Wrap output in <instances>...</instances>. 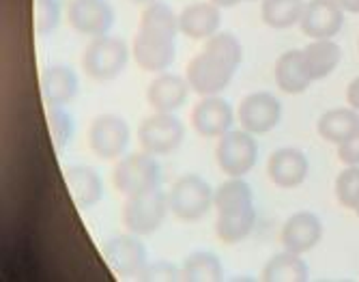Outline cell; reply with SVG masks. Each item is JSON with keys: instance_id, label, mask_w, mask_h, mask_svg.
I'll return each instance as SVG.
<instances>
[{"instance_id": "9", "label": "cell", "mask_w": 359, "mask_h": 282, "mask_svg": "<svg viewBox=\"0 0 359 282\" xmlns=\"http://www.w3.org/2000/svg\"><path fill=\"white\" fill-rule=\"evenodd\" d=\"M129 125L118 114L95 116L88 128V147L102 160H116L129 145Z\"/></svg>"}, {"instance_id": "31", "label": "cell", "mask_w": 359, "mask_h": 282, "mask_svg": "<svg viewBox=\"0 0 359 282\" xmlns=\"http://www.w3.org/2000/svg\"><path fill=\"white\" fill-rule=\"evenodd\" d=\"M336 196L344 209H353L359 205V166H346L336 177Z\"/></svg>"}, {"instance_id": "19", "label": "cell", "mask_w": 359, "mask_h": 282, "mask_svg": "<svg viewBox=\"0 0 359 282\" xmlns=\"http://www.w3.org/2000/svg\"><path fill=\"white\" fill-rule=\"evenodd\" d=\"M222 22L219 7L213 3H194L179 13V33L187 39H209L217 33Z\"/></svg>"}, {"instance_id": "8", "label": "cell", "mask_w": 359, "mask_h": 282, "mask_svg": "<svg viewBox=\"0 0 359 282\" xmlns=\"http://www.w3.org/2000/svg\"><path fill=\"white\" fill-rule=\"evenodd\" d=\"M215 158L228 177H245L258 160V142L245 130H231L219 138Z\"/></svg>"}, {"instance_id": "13", "label": "cell", "mask_w": 359, "mask_h": 282, "mask_svg": "<svg viewBox=\"0 0 359 282\" xmlns=\"http://www.w3.org/2000/svg\"><path fill=\"white\" fill-rule=\"evenodd\" d=\"M344 24V9L336 0H310L302 15V33L310 39H334Z\"/></svg>"}, {"instance_id": "16", "label": "cell", "mask_w": 359, "mask_h": 282, "mask_svg": "<svg viewBox=\"0 0 359 282\" xmlns=\"http://www.w3.org/2000/svg\"><path fill=\"white\" fill-rule=\"evenodd\" d=\"M104 255L118 276H140L147 267V248L134 233L112 237L104 248Z\"/></svg>"}, {"instance_id": "38", "label": "cell", "mask_w": 359, "mask_h": 282, "mask_svg": "<svg viewBox=\"0 0 359 282\" xmlns=\"http://www.w3.org/2000/svg\"><path fill=\"white\" fill-rule=\"evenodd\" d=\"M355 213H357V217H359V205L355 207Z\"/></svg>"}, {"instance_id": "18", "label": "cell", "mask_w": 359, "mask_h": 282, "mask_svg": "<svg viewBox=\"0 0 359 282\" xmlns=\"http://www.w3.org/2000/svg\"><path fill=\"white\" fill-rule=\"evenodd\" d=\"M189 84L185 78L175 74H159L147 88V102L155 112H177L185 106Z\"/></svg>"}, {"instance_id": "40", "label": "cell", "mask_w": 359, "mask_h": 282, "mask_svg": "<svg viewBox=\"0 0 359 282\" xmlns=\"http://www.w3.org/2000/svg\"><path fill=\"white\" fill-rule=\"evenodd\" d=\"M248 3H252V0H248Z\"/></svg>"}, {"instance_id": "15", "label": "cell", "mask_w": 359, "mask_h": 282, "mask_svg": "<svg viewBox=\"0 0 359 282\" xmlns=\"http://www.w3.org/2000/svg\"><path fill=\"white\" fill-rule=\"evenodd\" d=\"M310 173V162L306 153L295 147H282L269 155L267 175L280 190H292L306 181Z\"/></svg>"}, {"instance_id": "22", "label": "cell", "mask_w": 359, "mask_h": 282, "mask_svg": "<svg viewBox=\"0 0 359 282\" xmlns=\"http://www.w3.org/2000/svg\"><path fill=\"white\" fill-rule=\"evenodd\" d=\"M318 136L327 142L340 145L346 138H351L355 132H359V110L355 108H334L320 114L316 123Z\"/></svg>"}, {"instance_id": "27", "label": "cell", "mask_w": 359, "mask_h": 282, "mask_svg": "<svg viewBox=\"0 0 359 282\" xmlns=\"http://www.w3.org/2000/svg\"><path fill=\"white\" fill-rule=\"evenodd\" d=\"M250 205H254V194L250 183L243 181V177H231L228 181L219 183V187L213 194V207L217 209V213L237 211Z\"/></svg>"}, {"instance_id": "21", "label": "cell", "mask_w": 359, "mask_h": 282, "mask_svg": "<svg viewBox=\"0 0 359 282\" xmlns=\"http://www.w3.org/2000/svg\"><path fill=\"white\" fill-rule=\"evenodd\" d=\"M65 179H67V187L74 201L78 203V207L88 209L102 201L104 181H102V175L93 166H84V164L72 166L65 170Z\"/></svg>"}, {"instance_id": "32", "label": "cell", "mask_w": 359, "mask_h": 282, "mask_svg": "<svg viewBox=\"0 0 359 282\" xmlns=\"http://www.w3.org/2000/svg\"><path fill=\"white\" fill-rule=\"evenodd\" d=\"M60 24L58 0H35V30L46 37Z\"/></svg>"}, {"instance_id": "33", "label": "cell", "mask_w": 359, "mask_h": 282, "mask_svg": "<svg viewBox=\"0 0 359 282\" xmlns=\"http://www.w3.org/2000/svg\"><path fill=\"white\" fill-rule=\"evenodd\" d=\"M338 158L344 166H359V132L338 145Z\"/></svg>"}, {"instance_id": "1", "label": "cell", "mask_w": 359, "mask_h": 282, "mask_svg": "<svg viewBox=\"0 0 359 282\" xmlns=\"http://www.w3.org/2000/svg\"><path fill=\"white\" fill-rule=\"evenodd\" d=\"M177 33L179 18L168 5L159 0V3L144 7L132 50L138 67L144 72L164 74V69L172 65L177 56Z\"/></svg>"}, {"instance_id": "4", "label": "cell", "mask_w": 359, "mask_h": 282, "mask_svg": "<svg viewBox=\"0 0 359 282\" xmlns=\"http://www.w3.org/2000/svg\"><path fill=\"white\" fill-rule=\"evenodd\" d=\"M213 190L211 185L194 173L179 177L168 194L170 211L183 222H196L205 217L213 207Z\"/></svg>"}, {"instance_id": "11", "label": "cell", "mask_w": 359, "mask_h": 282, "mask_svg": "<svg viewBox=\"0 0 359 282\" xmlns=\"http://www.w3.org/2000/svg\"><path fill=\"white\" fill-rule=\"evenodd\" d=\"M67 20L74 30L88 37H104L114 26V9L106 0H72Z\"/></svg>"}, {"instance_id": "28", "label": "cell", "mask_w": 359, "mask_h": 282, "mask_svg": "<svg viewBox=\"0 0 359 282\" xmlns=\"http://www.w3.org/2000/svg\"><path fill=\"white\" fill-rule=\"evenodd\" d=\"M183 278L187 280H196V282H211V280H219L224 276L222 263L213 253H205V250H198V253H191L181 269Z\"/></svg>"}, {"instance_id": "7", "label": "cell", "mask_w": 359, "mask_h": 282, "mask_svg": "<svg viewBox=\"0 0 359 282\" xmlns=\"http://www.w3.org/2000/svg\"><path fill=\"white\" fill-rule=\"evenodd\" d=\"M185 128L172 112H155L138 125V142L151 155H168L183 145Z\"/></svg>"}, {"instance_id": "10", "label": "cell", "mask_w": 359, "mask_h": 282, "mask_svg": "<svg viewBox=\"0 0 359 282\" xmlns=\"http://www.w3.org/2000/svg\"><path fill=\"white\" fill-rule=\"evenodd\" d=\"M237 119L241 123V130L250 134H267L282 121V104L267 90H256L245 95L239 104Z\"/></svg>"}, {"instance_id": "6", "label": "cell", "mask_w": 359, "mask_h": 282, "mask_svg": "<svg viewBox=\"0 0 359 282\" xmlns=\"http://www.w3.org/2000/svg\"><path fill=\"white\" fill-rule=\"evenodd\" d=\"M235 72L237 69L228 65L226 60L203 50L187 62L185 80L189 88H194V93H198L203 98H211V95H219L222 90L228 88Z\"/></svg>"}, {"instance_id": "24", "label": "cell", "mask_w": 359, "mask_h": 282, "mask_svg": "<svg viewBox=\"0 0 359 282\" xmlns=\"http://www.w3.org/2000/svg\"><path fill=\"white\" fill-rule=\"evenodd\" d=\"M308 69L314 80H323L336 72L342 58V48L334 39H312L304 48Z\"/></svg>"}, {"instance_id": "2", "label": "cell", "mask_w": 359, "mask_h": 282, "mask_svg": "<svg viewBox=\"0 0 359 282\" xmlns=\"http://www.w3.org/2000/svg\"><path fill=\"white\" fill-rule=\"evenodd\" d=\"M170 209L168 194H164L155 187V190L127 196L123 203V224L129 233H134L138 237L155 233L166 220V213Z\"/></svg>"}, {"instance_id": "37", "label": "cell", "mask_w": 359, "mask_h": 282, "mask_svg": "<svg viewBox=\"0 0 359 282\" xmlns=\"http://www.w3.org/2000/svg\"><path fill=\"white\" fill-rule=\"evenodd\" d=\"M129 3H134V5H144V7H149V5H153V3H159V0H129Z\"/></svg>"}, {"instance_id": "26", "label": "cell", "mask_w": 359, "mask_h": 282, "mask_svg": "<svg viewBox=\"0 0 359 282\" xmlns=\"http://www.w3.org/2000/svg\"><path fill=\"white\" fill-rule=\"evenodd\" d=\"M306 3L304 0H263L260 18L269 28L284 30L302 22Z\"/></svg>"}, {"instance_id": "30", "label": "cell", "mask_w": 359, "mask_h": 282, "mask_svg": "<svg viewBox=\"0 0 359 282\" xmlns=\"http://www.w3.org/2000/svg\"><path fill=\"white\" fill-rule=\"evenodd\" d=\"M48 128H50L54 147L62 149V147H67V142L74 136V119L62 106H54L48 110Z\"/></svg>"}, {"instance_id": "25", "label": "cell", "mask_w": 359, "mask_h": 282, "mask_svg": "<svg viewBox=\"0 0 359 282\" xmlns=\"http://www.w3.org/2000/svg\"><path fill=\"white\" fill-rule=\"evenodd\" d=\"M308 276L310 271L302 255L290 253V250H284V253L271 257L263 269V280L269 282H304L308 280Z\"/></svg>"}, {"instance_id": "29", "label": "cell", "mask_w": 359, "mask_h": 282, "mask_svg": "<svg viewBox=\"0 0 359 282\" xmlns=\"http://www.w3.org/2000/svg\"><path fill=\"white\" fill-rule=\"evenodd\" d=\"M205 50L222 60H226L228 65L239 69L241 60H243V48L241 41L233 35V33H215L213 37L207 39Z\"/></svg>"}, {"instance_id": "14", "label": "cell", "mask_w": 359, "mask_h": 282, "mask_svg": "<svg viewBox=\"0 0 359 282\" xmlns=\"http://www.w3.org/2000/svg\"><path fill=\"white\" fill-rule=\"evenodd\" d=\"M323 239V222L312 211H297L292 213L282 227L280 241L284 250L297 255H306L314 250Z\"/></svg>"}, {"instance_id": "5", "label": "cell", "mask_w": 359, "mask_h": 282, "mask_svg": "<svg viewBox=\"0 0 359 282\" xmlns=\"http://www.w3.org/2000/svg\"><path fill=\"white\" fill-rule=\"evenodd\" d=\"M159 181H161L159 164L155 162V155L147 151L127 155L112 170V183L118 190V194H123L125 199L155 190V187H159Z\"/></svg>"}, {"instance_id": "39", "label": "cell", "mask_w": 359, "mask_h": 282, "mask_svg": "<svg viewBox=\"0 0 359 282\" xmlns=\"http://www.w3.org/2000/svg\"><path fill=\"white\" fill-rule=\"evenodd\" d=\"M336 3H338V5H340V3H342V0H336Z\"/></svg>"}, {"instance_id": "34", "label": "cell", "mask_w": 359, "mask_h": 282, "mask_svg": "<svg viewBox=\"0 0 359 282\" xmlns=\"http://www.w3.org/2000/svg\"><path fill=\"white\" fill-rule=\"evenodd\" d=\"M346 102H348L351 108L359 110V76H357V78L348 84V88H346Z\"/></svg>"}, {"instance_id": "20", "label": "cell", "mask_w": 359, "mask_h": 282, "mask_svg": "<svg viewBox=\"0 0 359 282\" xmlns=\"http://www.w3.org/2000/svg\"><path fill=\"white\" fill-rule=\"evenodd\" d=\"M39 86L48 108L65 106L78 95V76L65 65H52L41 72Z\"/></svg>"}, {"instance_id": "3", "label": "cell", "mask_w": 359, "mask_h": 282, "mask_svg": "<svg viewBox=\"0 0 359 282\" xmlns=\"http://www.w3.org/2000/svg\"><path fill=\"white\" fill-rule=\"evenodd\" d=\"M129 60V48L121 37L104 35L95 37L84 50L82 65L88 78L97 82H108L123 74Z\"/></svg>"}, {"instance_id": "17", "label": "cell", "mask_w": 359, "mask_h": 282, "mask_svg": "<svg viewBox=\"0 0 359 282\" xmlns=\"http://www.w3.org/2000/svg\"><path fill=\"white\" fill-rule=\"evenodd\" d=\"M273 78L280 90L288 93V95H302L310 88L314 82L308 62L304 56V50H288L276 60Z\"/></svg>"}, {"instance_id": "23", "label": "cell", "mask_w": 359, "mask_h": 282, "mask_svg": "<svg viewBox=\"0 0 359 282\" xmlns=\"http://www.w3.org/2000/svg\"><path fill=\"white\" fill-rule=\"evenodd\" d=\"M256 224V209L254 205L237 209V211H222L215 220V233L222 243L235 246L243 241Z\"/></svg>"}, {"instance_id": "35", "label": "cell", "mask_w": 359, "mask_h": 282, "mask_svg": "<svg viewBox=\"0 0 359 282\" xmlns=\"http://www.w3.org/2000/svg\"><path fill=\"white\" fill-rule=\"evenodd\" d=\"M209 3L217 5L219 9H231V7H237L241 3H248V0H209Z\"/></svg>"}, {"instance_id": "12", "label": "cell", "mask_w": 359, "mask_h": 282, "mask_svg": "<svg viewBox=\"0 0 359 282\" xmlns=\"http://www.w3.org/2000/svg\"><path fill=\"white\" fill-rule=\"evenodd\" d=\"M191 128L203 138H222L226 132H231L235 123V112L226 100L211 95L203 98L194 106L191 114Z\"/></svg>"}, {"instance_id": "36", "label": "cell", "mask_w": 359, "mask_h": 282, "mask_svg": "<svg viewBox=\"0 0 359 282\" xmlns=\"http://www.w3.org/2000/svg\"><path fill=\"white\" fill-rule=\"evenodd\" d=\"M340 7L348 13H359V0H342Z\"/></svg>"}]
</instances>
